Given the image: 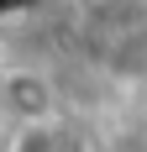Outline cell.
<instances>
[{"instance_id": "cell-1", "label": "cell", "mask_w": 147, "mask_h": 152, "mask_svg": "<svg viewBox=\"0 0 147 152\" xmlns=\"http://www.w3.org/2000/svg\"><path fill=\"white\" fill-rule=\"evenodd\" d=\"M0 110L16 126H47L58 110L53 79L37 74V68H0Z\"/></svg>"}]
</instances>
